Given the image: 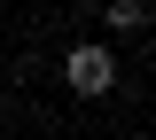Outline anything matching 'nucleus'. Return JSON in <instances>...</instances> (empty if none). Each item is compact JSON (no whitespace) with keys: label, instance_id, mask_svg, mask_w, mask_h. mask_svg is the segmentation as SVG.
I'll list each match as a JSON object with an SVG mask.
<instances>
[{"label":"nucleus","instance_id":"f257e3e1","mask_svg":"<svg viewBox=\"0 0 156 140\" xmlns=\"http://www.w3.org/2000/svg\"><path fill=\"white\" fill-rule=\"evenodd\" d=\"M62 78H70V94H109V86H117V55H109V47H70Z\"/></svg>","mask_w":156,"mask_h":140},{"label":"nucleus","instance_id":"f03ea898","mask_svg":"<svg viewBox=\"0 0 156 140\" xmlns=\"http://www.w3.org/2000/svg\"><path fill=\"white\" fill-rule=\"evenodd\" d=\"M140 16H148L140 0H117V8H109V23H117V31H140Z\"/></svg>","mask_w":156,"mask_h":140}]
</instances>
